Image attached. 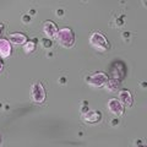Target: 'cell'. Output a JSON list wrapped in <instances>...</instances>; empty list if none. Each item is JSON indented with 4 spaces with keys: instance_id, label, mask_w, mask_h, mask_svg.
I'll return each mask as SVG.
<instances>
[{
    "instance_id": "obj_1",
    "label": "cell",
    "mask_w": 147,
    "mask_h": 147,
    "mask_svg": "<svg viewBox=\"0 0 147 147\" xmlns=\"http://www.w3.org/2000/svg\"><path fill=\"white\" fill-rule=\"evenodd\" d=\"M55 39H57L58 44L63 48H71L74 44H75V33L71 28H61L58 31L57 36H55Z\"/></svg>"
},
{
    "instance_id": "obj_2",
    "label": "cell",
    "mask_w": 147,
    "mask_h": 147,
    "mask_svg": "<svg viewBox=\"0 0 147 147\" xmlns=\"http://www.w3.org/2000/svg\"><path fill=\"white\" fill-rule=\"evenodd\" d=\"M90 44L96 50H99V52H105V50H108L110 47L108 39L105 38V36L102 33V32H98V31H94L91 33Z\"/></svg>"
},
{
    "instance_id": "obj_3",
    "label": "cell",
    "mask_w": 147,
    "mask_h": 147,
    "mask_svg": "<svg viewBox=\"0 0 147 147\" xmlns=\"http://www.w3.org/2000/svg\"><path fill=\"white\" fill-rule=\"evenodd\" d=\"M107 81H108V75L102 71L94 72L86 77V84L91 87H93V88H99V87L105 86Z\"/></svg>"
},
{
    "instance_id": "obj_4",
    "label": "cell",
    "mask_w": 147,
    "mask_h": 147,
    "mask_svg": "<svg viewBox=\"0 0 147 147\" xmlns=\"http://www.w3.org/2000/svg\"><path fill=\"white\" fill-rule=\"evenodd\" d=\"M45 90H44V86L42 85V82H34L31 87V98H32V102L36 103V104H40L45 100Z\"/></svg>"
},
{
    "instance_id": "obj_5",
    "label": "cell",
    "mask_w": 147,
    "mask_h": 147,
    "mask_svg": "<svg viewBox=\"0 0 147 147\" xmlns=\"http://www.w3.org/2000/svg\"><path fill=\"white\" fill-rule=\"evenodd\" d=\"M107 109L109 110L110 114H113L114 117H121L124 112H125V107L119 102L118 98H110L107 103Z\"/></svg>"
},
{
    "instance_id": "obj_6",
    "label": "cell",
    "mask_w": 147,
    "mask_h": 147,
    "mask_svg": "<svg viewBox=\"0 0 147 147\" xmlns=\"http://www.w3.org/2000/svg\"><path fill=\"white\" fill-rule=\"evenodd\" d=\"M82 119L87 124H97L102 120V113L98 110H87L82 114Z\"/></svg>"
},
{
    "instance_id": "obj_7",
    "label": "cell",
    "mask_w": 147,
    "mask_h": 147,
    "mask_svg": "<svg viewBox=\"0 0 147 147\" xmlns=\"http://www.w3.org/2000/svg\"><path fill=\"white\" fill-rule=\"evenodd\" d=\"M118 99H119V102H120L124 107H126V108H130V107H132V104H134V98H132V94H131V92L129 90L119 91Z\"/></svg>"
},
{
    "instance_id": "obj_8",
    "label": "cell",
    "mask_w": 147,
    "mask_h": 147,
    "mask_svg": "<svg viewBox=\"0 0 147 147\" xmlns=\"http://www.w3.org/2000/svg\"><path fill=\"white\" fill-rule=\"evenodd\" d=\"M58 27L53 21H45L43 24V33L49 39H54L58 33Z\"/></svg>"
},
{
    "instance_id": "obj_9",
    "label": "cell",
    "mask_w": 147,
    "mask_h": 147,
    "mask_svg": "<svg viewBox=\"0 0 147 147\" xmlns=\"http://www.w3.org/2000/svg\"><path fill=\"white\" fill-rule=\"evenodd\" d=\"M12 47L7 39L0 38V59H6L11 55Z\"/></svg>"
},
{
    "instance_id": "obj_10",
    "label": "cell",
    "mask_w": 147,
    "mask_h": 147,
    "mask_svg": "<svg viewBox=\"0 0 147 147\" xmlns=\"http://www.w3.org/2000/svg\"><path fill=\"white\" fill-rule=\"evenodd\" d=\"M9 42L11 44H15V45H24L27 43V36L21 33V32H15V33H11L9 36Z\"/></svg>"
},
{
    "instance_id": "obj_11",
    "label": "cell",
    "mask_w": 147,
    "mask_h": 147,
    "mask_svg": "<svg viewBox=\"0 0 147 147\" xmlns=\"http://www.w3.org/2000/svg\"><path fill=\"white\" fill-rule=\"evenodd\" d=\"M105 87H107V90L109 92H117L119 90V87H120V81L115 79H108Z\"/></svg>"
},
{
    "instance_id": "obj_12",
    "label": "cell",
    "mask_w": 147,
    "mask_h": 147,
    "mask_svg": "<svg viewBox=\"0 0 147 147\" xmlns=\"http://www.w3.org/2000/svg\"><path fill=\"white\" fill-rule=\"evenodd\" d=\"M36 49V42L33 40H27V43L24 44V50L26 53H32Z\"/></svg>"
},
{
    "instance_id": "obj_13",
    "label": "cell",
    "mask_w": 147,
    "mask_h": 147,
    "mask_svg": "<svg viewBox=\"0 0 147 147\" xmlns=\"http://www.w3.org/2000/svg\"><path fill=\"white\" fill-rule=\"evenodd\" d=\"M3 70H4V61L0 59V74L3 72Z\"/></svg>"
},
{
    "instance_id": "obj_14",
    "label": "cell",
    "mask_w": 147,
    "mask_h": 147,
    "mask_svg": "<svg viewBox=\"0 0 147 147\" xmlns=\"http://www.w3.org/2000/svg\"><path fill=\"white\" fill-rule=\"evenodd\" d=\"M3 30H4V26H3V24H0V36L3 33Z\"/></svg>"
},
{
    "instance_id": "obj_15",
    "label": "cell",
    "mask_w": 147,
    "mask_h": 147,
    "mask_svg": "<svg viewBox=\"0 0 147 147\" xmlns=\"http://www.w3.org/2000/svg\"><path fill=\"white\" fill-rule=\"evenodd\" d=\"M0 144H1V136H0Z\"/></svg>"
}]
</instances>
